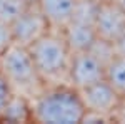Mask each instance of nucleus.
<instances>
[{
  "mask_svg": "<svg viewBox=\"0 0 125 124\" xmlns=\"http://www.w3.org/2000/svg\"><path fill=\"white\" fill-rule=\"evenodd\" d=\"M32 104V121L40 124H80L85 106L70 84L43 87Z\"/></svg>",
  "mask_w": 125,
  "mask_h": 124,
  "instance_id": "nucleus-1",
  "label": "nucleus"
},
{
  "mask_svg": "<svg viewBox=\"0 0 125 124\" xmlns=\"http://www.w3.org/2000/svg\"><path fill=\"white\" fill-rule=\"evenodd\" d=\"M29 50L43 84L58 81L62 77L67 79L72 52L58 29H50L29 45Z\"/></svg>",
  "mask_w": 125,
  "mask_h": 124,
  "instance_id": "nucleus-2",
  "label": "nucleus"
},
{
  "mask_svg": "<svg viewBox=\"0 0 125 124\" xmlns=\"http://www.w3.org/2000/svg\"><path fill=\"white\" fill-rule=\"evenodd\" d=\"M0 72L7 79L13 92H20L23 96H37L45 87L43 81L37 72V67L33 64L29 47H23L13 42L2 52Z\"/></svg>",
  "mask_w": 125,
  "mask_h": 124,
  "instance_id": "nucleus-3",
  "label": "nucleus"
},
{
  "mask_svg": "<svg viewBox=\"0 0 125 124\" xmlns=\"http://www.w3.org/2000/svg\"><path fill=\"white\" fill-rule=\"evenodd\" d=\"M100 79H105L104 62H100L90 50L72 54L67 72V81L70 86H73L75 89H83Z\"/></svg>",
  "mask_w": 125,
  "mask_h": 124,
  "instance_id": "nucleus-4",
  "label": "nucleus"
},
{
  "mask_svg": "<svg viewBox=\"0 0 125 124\" xmlns=\"http://www.w3.org/2000/svg\"><path fill=\"white\" fill-rule=\"evenodd\" d=\"M12 30V40L13 44H19L23 47L32 45L37 39L50 30L47 19L42 15L37 3H32L23 14H20L17 19L10 24Z\"/></svg>",
  "mask_w": 125,
  "mask_h": 124,
  "instance_id": "nucleus-5",
  "label": "nucleus"
},
{
  "mask_svg": "<svg viewBox=\"0 0 125 124\" xmlns=\"http://www.w3.org/2000/svg\"><path fill=\"white\" fill-rule=\"evenodd\" d=\"M78 94H80V99L85 106V111H94V112L105 114L110 117L120 101L118 92L105 79H100L83 89H78Z\"/></svg>",
  "mask_w": 125,
  "mask_h": 124,
  "instance_id": "nucleus-6",
  "label": "nucleus"
},
{
  "mask_svg": "<svg viewBox=\"0 0 125 124\" xmlns=\"http://www.w3.org/2000/svg\"><path fill=\"white\" fill-rule=\"evenodd\" d=\"M94 29L97 37L114 42L125 30V10L117 3V0H102L98 3Z\"/></svg>",
  "mask_w": 125,
  "mask_h": 124,
  "instance_id": "nucleus-7",
  "label": "nucleus"
},
{
  "mask_svg": "<svg viewBox=\"0 0 125 124\" xmlns=\"http://www.w3.org/2000/svg\"><path fill=\"white\" fill-rule=\"evenodd\" d=\"M60 32H62L72 54L88 50L90 45L94 44V40L97 39V32L94 29V25L77 22V20H70L65 27L60 29Z\"/></svg>",
  "mask_w": 125,
  "mask_h": 124,
  "instance_id": "nucleus-8",
  "label": "nucleus"
},
{
  "mask_svg": "<svg viewBox=\"0 0 125 124\" xmlns=\"http://www.w3.org/2000/svg\"><path fill=\"white\" fill-rule=\"evenodd\" d=\"M37 7L47 19L50 29H62L72 20L75 0H37Z\"/></svg>",
  "mask_w": 125,
  "mask_h": 124,
  "instance_id": "nucleus-9",
  "label": "nucleus"
},
{
  "mask_svg": "<svg viewBox=\"0 0 125 124\" xmlns=\"http://www.w3.org/2000/svg\"><path fill=\"white\" fill-rule=\"evenodd\" d=\"M0 121H7V123H29V121H32V104H30L29 97L12 91L9 101L3 107Z\"/></svg>",
  "mask_w": 125,
  "mask_h": 124,
  "instance_id": "nucleus-10",
  "label": "nucleus"
},
{
  "mask_svg": "<svg viewBox=\"0 0 125 124\" xmlns=\"http://www.w3.org/2000/svg\"><path fill=\"white\" fill-rule=\"evenodd\" d=\"M105 81L115 89L120 97L125 96V57H115L105 66Z\"/></svg>",
  "mask_w": 125,
  "mask_h": 124,
  "instance_id": "nucleus-11",
  "label": "nucleus"
},
{
  "mask_svg": "<svg viewBox=\"0 0 125 124\" xmlns=\"http://www.w3.org/2000/svg\"><path fill=\"white\" fill-rule=\"evenodd\" d=\"M98 3H100V0H75L72 20L94 25L97 10H98Z\"/></svg>",
  "mask_w": 125,
  "mask_h": 124,
  "instance_id": "nucleus-12",
  "label": "nucleus"
},
{
  "mask_svg": "<svg viewBox=\"0 0 125 124\" xmlns=\"http://www.w3.org/2000/svg\"><path fill=\"white\" fill-rule=\"evenodd\" d=\"M30 5L32 3L27 0H0V20L5 24H12Z\"/></svg>",
  "mask_w": 125,
  "mask_h": 124,
  "instance_id": "nucleus-13",
  "label": "nucleus"
},
{
  "mask_svg": "<svg viewBox=\"0 0 125 124\" xmlns=\"http://www.w3.org/2000/svg\"><path fill=\"white\" fill-rule=\"evenodd\" d=\"M94 55H95L100 62H104V64H108L112 59L115 57V50H114V44L112 42H108V40H104V39L97 37L94 40V44L90 45L88 49Z\"/></svg>",
  "mask_w": 125,
  "mask_h": 124,
  "instance_id": "nucleus-14",
  "label": "nucleus"
},
{
  "mask_svg": "<svg viewBox=\"0 0 125 124\" xmlns=\"http://www.w3.org/2000/svg\"><path fill=\"white\" fill-rule=\"evenodd\" d=\"M10 94H12V87L7 82V79L3 77V74L0 72V117H2V112H3V107L9 101Z\"/></svg>",
  "mask_w": 125,
  "mask_h": 124,
  "instance_id": "nucleus-15",
  "label": "nucleus"
},
{
  "mask_svg": "<svg viewBox=\"0 0 125 124\" xmlns=\"http://www.w3.org/2000/svg\"><path fill=\"white\" fill-rule=\"evenodd\" d=\"M12 30H10V24H5L0 20V54L12 44Z\"/></svg>",
  "mask_w": 125,
  "mask_h": 124,
  "instance_id": "nucleus-16",
  "label": "nucleus"
},
{
  "mask_svg": "<svg viewBox=\"0 0 125 124\" xmlns=\"http://www.w3.org/2000/svg\"><path fill=\"white\" fill-rule=\"evenodd\" d=\"M112 121H117V123L125 124V96L120 97L118 106H117V109L114 111V114H112Z\"/></svg>",
  "mask_w": 125,
  "mask_h": 124,
  "instance_id": "nucleus-17",
  "label": "nucleus"
},
{
  "mask_svg": "<svg viewBox=\"0 0 125 124\" xmlns=\"http://www.w3.org/2000/svg\"><path fill=\"white\" fill-rule=\"evenodd\" d=\"M112 44H114L115 55H118V57H125V30L114 40V42H112Z\"/></svg>",
  "mask_w": 125,
  "mask_h": 124,
  "instance_id": "nucleus-18",
  "label": "nucleus"
},
{
  "mask_svg": "<svg viewBox=\"0 0 125 124\" xmlns=\"http://www.w3.org/2000/svg\"><path fill=\"white\" fill-rule=\"evenodd\" d=\"M117 3H118V5H120V7L125 10V0H117Z\"/></svg>",
  "mask_w": 125,
  "mask_h": 124,
  "instance_id": "nucleus-19",
  "label": "nucleus"
},
{
  "mask_svg": "<svg viewBox=\"0 0 125 124\" xmlns=\"http://www.w3.org/2000/svg\"><path fill=\"white\" fill-rule=\"evenodd\" d=\"M29 3H37V0H27Z\"/></svg>",
  "mask_w": 125,
  "mask_h": 124,
  "instance_id": "nucleus-20",
  "label": "nucleus"
},
{
  "mask_svg": "<svg viewBox=\"0 0 125 124\" xmlns=\"http://www.w3.org/2000/svg\"><path fill=\"white\" fill-rule=\"evenodd\" d=\"M0 57H2V54H0Z\"/></svg>",
  "mask_w": 125,
  "mask_h": 124,
  "instance_id": "nucleus-21",
  "label": "nucleus"
},
{
  "mask_svg": "<svg viewBox=\"0 0 125 124\" xmlns=\"http://www.w3.org/2000/svg\"><path fill=\"white\" fill-rule=\"evenodd\" d=\"M100 2H102V0H100Z\"/></svg>",
  "mask_w": 125,
  "mask_h": 124,
  "instance_id": "nucleus-22",
  "label": "nucleus"
}]
</instances>
